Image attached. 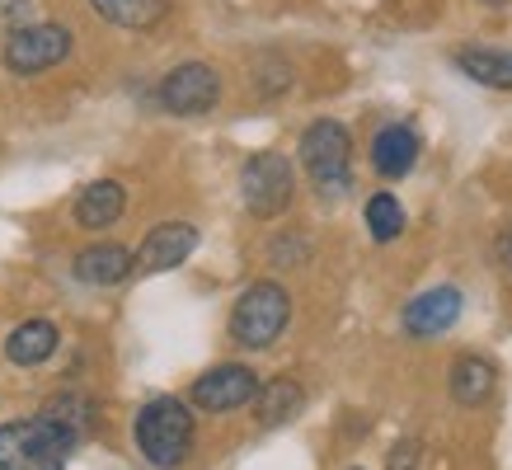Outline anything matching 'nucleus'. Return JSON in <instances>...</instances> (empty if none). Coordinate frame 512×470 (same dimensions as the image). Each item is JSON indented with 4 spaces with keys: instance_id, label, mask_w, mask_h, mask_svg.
Segmentation results:
<instances>
[{
    "instance_id": "f257e3e1",
    "label": "nucleus",
    "mask_w": 512,
    "mask_h": 470,
    "mask_svg": "<svg viewBox=\"0 0 512 470\" xmlns=\"http://www.w3.org/2000/svg\"><path fill=\"white\" fill-rule=\"evenodd\" d=\"M80 442L57 419H10L0 423V470H66Z\"/></svg>"
},
{
    "instance_id": "412c9836",
    "label": "nucleus",
    "mask_w": 512,
    "mask_h": 470,
    "mask_svg": "<svg viewBox=\"0 0 512 470\" xmlns=\"http://www.w3.org/2000/svg\"><path fill=\"white\" fill-rule=\"evenodd\" d=\"M268 254H273V264H306V254H311V240L306 235H278L273 245H268Z\"/></svg>"
},
{
    "instance_id": "9b49d317",
    "label": "nucleus",
    "mask_w": 512,
    "mask_h": 470,
    "mask_svg": "<svg viewBox=\"0 0 512 470\" xmlns=\"http://www.w3.org/2000/svg\"><path fill=\"white\" fill-rule=\"evenodd\" d=\"M123 212H127V188L118 179H94V184L80 188L76 203H71V217L85 231H109V226L123 221Z\"/></svg>"
},
{
    "instance_id": "423d86ee",
    "label": "nucleus",
    "mask_w": 512,
    "mask_h": 470,
    "mask_svg": "<svg viewBox=\"0 0 512 470\" xmlns=\"http://www.w3.org/2000/svg\"><path fill=\"white\" fill-rule=\"evenodd\" d=\"M71 57V29L66 24H24V29L5 33L0 62L10 76H43L52 66Z\"/></svg>"
},
{
    "instance_id": "a211bd4d",
    "label": "nucleus",
    "mask_w": 512,
    "mask_h": 470,
    "mask_svg": "<svg viewBox=\"0 0 512 470\" xmlns=\"http://www.w3.org/2000/svg\"><path fill=\"white\" fill-rule=\"evenodd\" d=\"M99 15L109 19V24H118V29H132V33H141V29H156L160 19H165V0H90Z\"/></svg>"
},
{
    "instance_id": "6e6552de",
    "label": "nucleus",
    "mask_w": 512,
    "mask_h": 470,
    "mask_svg": "<svg viewBox=\"0 0 512 470\" xmlns=\"http://www.w3.org/2000/svg\"><path fill=\"white\" fill-rule=\"evenodd\" d=\"M259 391V376L245 362H221L212 372H202L193 381V405L207 409V414H231V409H245Z\"/></svg>"
},
{
    "instance_id": "4468645a",
    "label": "nucleus",
    "mask_w": 512,
    "mask_h": 470,
    "mask_svg": "<svg viewBox=\"0 0 512 470\" xmlns=\"http://www.w3.org/2000/svg\"><path fill=\"white\" fill-rule=\"evenodd\" d=\"M57 344H62V329L52 320H24L5 334V358L19 362V367H38L57 353Z\"/></svg>"
},
{
    "instance_id": "aec40b11",
    "label": "nucleus",
    "mask_w": 512,
    "mask_h": 470,
    "mask_svg": "<svg viewBox=\"0 0 512 470\" xmlns=\"http://www.w3.org/2000/svg\"><path fill=\"white\" fill-rule=\"evenodd\" d=\"M43 414L47 419H57L71 433L76 442H85V433H90V400L85 395H76V391H66V395H52L43 405Z\"/></svg>"
},
{
    "instance_id": "39448f33",
    "label": "nucleus",
    "mask_w": 512,
    "mask_h": 470,
    "mask_svg": "<svg viewBox=\"0 0 512 470\" xmlns=\"http://www.w3.org/2000/svg\"><path fill=\"white\" fill-rule=\"evenodd\" d=\"M240 198L254 217H282L296 198V174H292V160L282 151H254L240 170Z\"/></svg>"
},
{
    "instance_id": "5701e85b",
    "label": "nucleus",
    "mask_w": 512,
    "mask_h": 470,
    "mask_svg": "<svg viewBox=\"0 0 512 470\" xmlns=\"http://www.w3.org/2000/svg\"><path fill=\"white\" fill-rule=\"evenodd\" d=\"M494 264L512 278V221H503V226H498V235H494Z\"/></svg>"
},
{
    "instance_id": "f03ea898",
    "label": "nucleus",
    "mask_w": 512,
    "mask_h": 470,
    "mask_svg": "<svg viewBox=\"0 0 512 470\" xmlns=\"http://www.w3.org/2000/svg\"><path fill=\"white\" fill-rule=\"evenodd\" d=\"M137 447L156 470L184 466L193 452V414L184 400L174 395H156L151 405L137 414Z\"/></svg>"
},
{
    "instance_id": "9d476101",
    "label": "nucleus",
    "mask_w": 512,
    "mask_h": 470,
    "mask_svg": "<svg viewBox=\"0 0 512 470\" xmlns=\"http://www.w3.org/2000/svg\"><path fill=\"white\" fill-rule=\"evenodd\" d=\"M198 240L202 235L193 221H165V226H156V231L141 240L137 268L141 273H170V268H179L188 254L198 250Z\"/></svg>"
},
{
    "instance_id": "2eb2a0df",
    "label": "nucleus",
    "mask_w": 512,
    "mask_h": 470,
    "mask_svg": "<svg viewBox=\"0 0 512 470\" xmlns=\"http://www.w3.org/2000/svg\"><path fill=\"white\" fill-rule=\"evenodd\" d=\"M456 66H461L475 85L512 90V52H494V47H461V52H456Z\"/></svg>"
},
{
    "instance_id": "1a4fd4ad",
    "label": "nucleus",
    "mask_w": 512,
    "mask_h": 470,
    "mask_svg": "<svg viewBox=\"0 0 512 470\" xmlns=\"http://www.w3.org/2000/svg\"><path fill=\"white\" fill-rule=\"evenodd\" d=\"M461 287H428L419 297L404 306L400 325L409 339H437V334H447L456 320H461Z\"/></svg>"
},
{
    "instance_id": "b1692460",
    "label": "nucleus",
    "mask_w": 512,
    "mask_h": 470,
    "mask_svg": "<svg viewBox=\"0 0 512 470\" xmlns=\"http://www.w3.org/2000/svg\"><path fill=\"white\" fill-rule=\"evenodd\" d=\"M386 470H419V442H414V438H404L400 447L390 452Z\"/></svg>"
},
{
    "instance_id": "f8f14e48",
    "label": "nucleus",
    "mask_w": 512,
    "mask_h": 470,
    "mask_svg": "<svg viewBox=\"0 0 512 470\" xmlns=\"http://www.w3.org/2000/svg\"><path fill=\"white\" fill-rule=\"evenodd\" d=\"M419 151H423V141L414 127L390 123L372 137V170L381 174V179H404V174L419 165Z\"/></svg>"
},
{
    "instance_id": "ddd939ff",
    "label": "nucleus",
    "mask_w": 512,
    "mask_h": 470,
    "mask_svg": "<svg viewBox=\"0 0 512 470\" xmlns=\"http://www.w3.org/2000/svg\"><path fill=\"white\" fill-rule=\"evenodd\" d=\"M76 278L90 282V287H118V282L132 278V268H137V254L127 250V245H113V240H104V245H90V250L76 254Z\"/></svg>"
},
{
    "instance_id": "6ab92c4d",
    "label": "nucleus",
    "mask_w": 512,
    "mask_h": 470,
    "mask_svg": "<svg viewBox=\"0 0 512 470\" xmlns=\"http://www.w3.org/2000/svg\"><path fill=\"white\" fill-rule=\"evenodd\" d=\"M367 231H372L376 245H390L404 231V207L395 193H372L367 198Z\"/></svg>"
},
{
    "instance_id": "0eeeda50",
    "label": "nucleus",
    "mask_w": 512,
    "mask_h": 470,
    "mask_svg": "<svg viewBox=\"0 0 512 470\" xmlns=\"http://www.w3.org/2000/svg\"><path fill=\"white\" fill-rule=\"evenodd\" d=\"M156 99H160V109L174 113V118H202V113H212V109H217V99H221L217 66L179 62L170 76L160 80Z\"/></svg>"
},
{
    "instance_id": "393cba45",
    "label": "nucleus",
    "mask_w": 512,
    "mask_h": 470,
    "mask_svg": "<svg viewBox=\"0 0 512 470\" xmlns=\"http://www.w3.org/2000/svg\"><path fill=\"white\" fill-rule=\"evenodd\" d=\"M489 5H503V0H489Z\"/></svg>"
},
{
    "instance_id": "4be33fe9",
    "label": "nucleus",
    "mask_w": 512,
    "mask_h": 470,
    "mask_svg": "<svg viewBox=\"0 0 512 470\" xmlns=\"http://www.w3.org/2000/svg\"><path fill=\"white\" fill-rule=\"evenodd\" d=\"M33 15V0H0V33L24 29Z\"/></svg>"
},
{
    "instance_id": "20e7f679",
    "label": "nucleus",
    "mask_w": 512,
    "mask_h": 470,
    "mask_svg": "<svg viewBox=\"0 0 512 470\" xmlns=\"http://www.w3.org/2000/svg\"><path fill=\"white\" fill-rule=\"evenodd\" d=\"M301 165L311 174L315 188H339L353 184V137L339 118H315L306 132H301Z\"/></svg>"
},
{
    "instance_id": "dca6fc26",
    "label": "nucleus",
    "mask_w": 512,
    "mask_h": 470,
    "mask_svg": "<svg viewBox=\"0 0 512 470\" xmlns=\"http://www.w3.org/2000/svg\"><path fill=\"white\" fill-rule=\"evenodd\" d=\"M494 362L489 358H456L451 362V400L456 405H480L494 395Z\"/></svg>"
},
{
    "instance_id": "7ed1b4c3",
    "label": "nucleus",
    "mask_w": 512,
    "mask_h": 470,
    "mask_svg": "<svg viewBox=\"0 0 512 470\" xmlns=\"http://www.w3.org/2000/svg\"><path fill=\"white\" fill-rule=\"evenodd\" d=\"M292 320V297L282 282H249L231 311V339L240 348H268Z\"/></svg>"
},
{
    "instance_id": "f3484780",
    "label": "nucleus",
    "mask_w": 512,
    "mask_h": 470,
    "mask_svg": "<svg viewBox=\"0 0 512 470\" xmlns=\"http://www.w3.org/2000/svg\"><path fill=\"white\" fill-rule=\"evenodd\" d=\"M254 400H259V423H264V428H282V423H292L296 414H301L306 391H301L296 381H287V376H278V381L259 386Z\"/></svg>"
}]
</instances>
